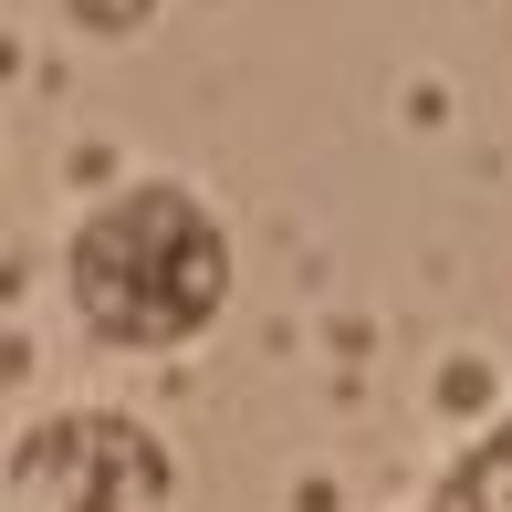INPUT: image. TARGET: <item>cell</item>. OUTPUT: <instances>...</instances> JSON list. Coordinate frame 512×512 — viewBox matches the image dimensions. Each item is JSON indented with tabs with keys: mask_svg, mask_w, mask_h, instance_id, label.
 I'll return each mask as SVG.
<instances>
[{
	"mask_svg": "<svg viewBox=\"0 0 512 512\" xmlns=\"http://www.w3.org/2000/svg\"><path fill=\"white\" fill-rule=\"evenodd\" d=\"M63 283H74V314H84L95 345H115V356H178L230 304V230L199 189L136 178V189H115L74 220Z\"/></svg>",
	"mask_w": 512,
	"mask_h": 512,
	"instance_id": "1",
	"label": "cell"
},
{
	"mask_svg": "<svg viewBox=\"0 0 512 512\" xmlns=\"http://www.w3.org/2000/svg\"><path fill=\"white\" fill-rule=\"evenodd\" d=\"M178 471L126 408H63L11 439V512H168Z\"/></svg>",
	"mask_w": 512,
	"mask_h": 512,
	"instance_id": "2",
	"label": "cell"
},
{
	"mask_svg": "<svg viewBox=\"0 0 512 512\" xmlns=\"http://www.w3.org/2000/svg\"><path fill=\"white\" fill-rule=\"evenodd\" d=\"M429 512H512V418H492V429L450 460V481L429 492Z\"/></svg>",
	"mask_w": 512,
	"mask_h": 512,
	"instance_id": "3",
	"label": "cell"
},
{
	"mask_svg": "<svg viewBox=\"0 0 512 512\" xmlns=\"http://www.w3.org/2000/svg\"><path fill=\"white\" fill-rule=\"evenodd\" d=\"M63 11H74L84 32H147V11H157V0H63Z\"/></svg>",
	"mask_w": 512,
	"mask_h": 512,
	"instance_id": "4",
	"label": "cell"
},
{
	"mask_svg": "<svg viewBox=\"0 0 512 512\" xmlns=\"http://www.w3.org/2000/svg\"><path fill=\"white\" fill-rule=\"evenodd\" d=\"M481 398H492L481 366H439V408H481Z\"/></svg>",
	"mask_w": 512,
	"mask_h": 512,
	"instance_id": "5",
	"label": "cell"
}]
</instances>
